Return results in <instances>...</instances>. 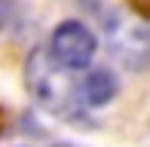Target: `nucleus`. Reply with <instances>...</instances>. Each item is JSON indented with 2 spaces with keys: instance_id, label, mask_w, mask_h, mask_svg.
<instances>
[{
  "instance_id": "1",
  "label": "nucleus",
  "mask_w": 150,
  "mask_h": 147,
  "mask_svg": "<svg viewBox=\"0 0 150 147\" xmlns=\"http://www.w3.org/2000/svg\"><path fill=\"white\" fill-rule=\"evenodd\" d=\"M49 58L52 55H46V52H40V49L28 58V83H31L34 95H37L52 113L67 117V119H80V117H83L80 101L74 98L71 86L58 80L64 68H58V64L49 61Z\"/></svg>"
},
{
  "instance_id": "2",
  "label": "nucleus",
  "mask_w": 150,
  "mask_h": 147,
  "mask_svg": "<svg viewBox=\"0 0 150 147\" xmlns=\"http://www.w3.org/2000/svg\"><path fill=\"white\" fill-rule=\"evenodd\" d=\"M95 49H98V40L83 22H61L55 31H52L49 40V55L58 68L64 71H83L86 64L95 58Z\"/></svg>"
},
{
  "instance_id": "3",
  "label": "nucleus",
  "mask_w": 150,
  "mask_h": 147,
  "mask_svg": "<svg viewBox=\"0 0 150 147\" xmlns=\"http://www.w3.org/2000/svg\"><path fill=\"white\" fill-rule=\"evenodd\" d=\"M107 34H110V49L113 58L126 68L138 71L150 61V28L144 22H135V18H117V22L107 25Z\"/></svg>"
},
{
  "instance_id": "4",
  "label": "nucleus",
  "mask_w": 150,
  "mask_h": 147,
  "mask_svg": "<svg viewBox=\"0 0 150 147\" xmlns=\"http://www.w3.org/2000/svg\"><path fill=\"white\" fill-rule=\"evenodd\" d=\"M80 95H83V104L101 107V104H107L113 95H117V77H113L107 68H95V71H89L83 77Z\"/></svg>"
},
{
  "instance_id": "5",
  "label": "nucleus",
  "mask_w": 150,
  "mask_h": 147,
  "mask_svg": "<svg viewBox=\"0 0 150 147\" xmlns=\"http://www.w3.org/2000/svg\"><path fill=\"white\" fill-rule=\"evenodd\" d=\"M58 147H67V144H58Z\"/></svg>"
}]
</instances>
